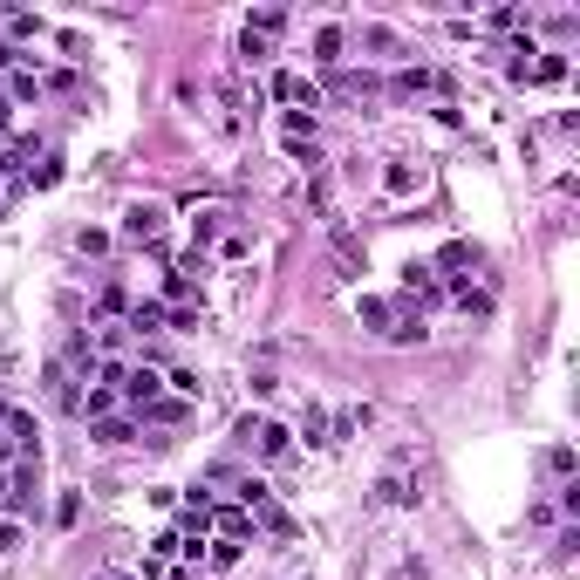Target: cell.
<instances>
[{
	"label": "cell",
	"mask_w": 580,
	"mask_h": 580,
	"mask_svg": "<svg viewBox=\"0 0 580 580\" xmlns=\"http://www.w3.org/2000/svg\"><path fill=\"white\" fill-rule=\"evenodd\" d=\"M239 444H246L253 458H267V464H287V458H294V430L273 424V417H246V424H239Z\"/></svg>",
	"instance_id": "1"
},
{
	"label": "cell",
	"mask_w": 580,
	"mask_h": 580,
	"mask_svg": "<svg viewBox=\"0 0 580 580\" xmlns=\"http://www.w3.org/2000/svg\"><path fill=\"white\" fill-rule=\"evenodd\" d=\"M164 226H171V212H164L157 198H137V205L123 212V239H130V246H157Z\"/></svg>",
	"instance_id": "2"
},
{
	"label": "cell",
	"mask_w": 580,
	"mask_h": 580,
	"mask_svg": "<svg viewBox=\"0 0 580 580\" xmlns=\"http://www.w3.org/2000/svg\"><path fill=\"white\" fill-rule=\"evenodd\" d=\"M116 396H123L130 410H151L157 396H164V376H157L151 362H130V369H123V383H116Z\"/></svg>",
	"instance_id": "3"
},
{
	"label": "cell",
	"mask_w": 580,
	"mask_h": 580,
	"mask_svg": "<svg viewBox=\"0 0 580 580\" xmlns=\"http://www.w3.org/2000/svg\"><path fill=\"white\" fill-rule=\"evenodd\" d=\"M226 232H232V212H226V205H205V212H192V239H198V253H205V246H219Z\"/></svg>",
	"instance_id": "4"
},
{
	"label": "cell",
	"mask_w": 580,
	"mask_h": 580,
	"mask_svg": "<svg viewBox=\"0 0 580 580\" xmlns=\"http://www.w3.org/2000/svg\"><path fill=\"white\" fill-rule=\"evenodd\" d=\"M246 533H253V512H246V505L212 512V540H239V546H246Z\"/></svg>",
	"instance_id": "5"
},
{
	"label": "cell",
	"mask_w": 580,
	"mask_h": 580,
	"mask_svg": "<svg viewBox=\"0 0 580 580\" xmlns=\"http://www.w3.org/2000/svg\"><path fill=\"white\" fill-rule=\"evenodd\" d=\"M355 321H362V328H376V335H389V321H396V308H389L383 294H362V301H355Z\"/></svg>",
	"instance_id": "6"
},
{
	"label": "cell",
	"mask_w": 580,
	"mask_h": 580,
	"mask_svg": "<svg viewBox=\"0 0 580 580\" xmlns=\"http://www.w3.org/2000/svg\"><path fill=\"white\" fill-rule=\"evenodd\" d=\"M123 328H130V335H157V328H164V301H137Z\"/></svg>",
	"instance_id": "7"
},
{
	"label": "cell",
	"mask_w": 580,
	"mask_h": 580,
	"mask_svg": "<svg viewBox=\"0 0 580 580\" xmlns=\"http://www.w3.org/2000/svg\"><path fill=\"white\" fill-rule=\"evenodd\" d=\"M396 89H403V96H437V89H444V76H437V69H403V76H396Z\"/></svg>",
	"instance_id": "8"
},
{
	"label": "cell",
	"mask_w": 580,
	"mask_h": 580,
	"mask_svg": "<svg viewBox=\"0 0 580 580\" xmlns=\"http://www.w3.org/2000/svg\"><path fill=\"white\" fill-rule=\"evenodd\" d=\"M89 437L96 444H130L137 437V417H103V424H89Z\"/></svg>",
	"instance_id": "9"
},
{
	"label": "cell",
	"mask_w": 580,
	"mask_h": 580,
	"mask_svg": "<svg viewBox=\"0 0 580 580\" xmlns=\"http://www.w3.org/2000/svg\"><path fill=\"white\" fill-rule=\"evenodd\" d=\"M273 96H280V103H308L314 110V82L308 76H273Z\"/></svg>",
	"instance_id": "10"
},
{
	"label": "cell",
	"mask_w": 580,
	"mask_h": 580,
	"mask_svg": "<svg viewBox=\"0 0 580 580\" xmlns=\"http://www.w3.org/2000/svg\"><path fill=\"white\" fill-rule=\"evenodd\" d=\"M239 553H246L239 540H205V560H212V574H226V567H239Z\"/></svg>",
	"instance_id": "11"
},
{
	"label": "cell",
	"mask_w": 580,
	"mask_h": 580,
	"mask_svg": "<svg viewBox=\"0 0 580 580\" xmlns=\"http://www.w3.org/2000/svg\"><path fill=\"white\" fill-rule=\"evenodd\" d=\"M137 417H151V424H185V396H157L151 410H137Z\"/></svg>",
	"instance_id": "12"
},
{
	"label": "cell",
	"mask_w": 580,
	"mask_h": 580,
	"mask_svg": "<svg viewBox=\"0 0 580 580\" xmlns=\"http://www.w3.org/2000/svg\"><path fill=\"white\" fill-rule=\"evenodd\" d=\"M314 62H342V28H314Z\"/></svg>",
	"instance_id": "13"
},
{
	"label": "cell",
	"mask_w": 580,
	"mask_h": 580,
	"mask_svg": "<svg viewBox=\"0 0 580 580\" xmlns=\"http://www.w3.org/2000/svg\"><path fill=\"white\" fill-rule=\"evenodd\" d=\"M280 28H287V14H280V7H260V14L246 21V35H267V41H280Z\"/></svg>",
	"instance_id": "14"
},
{
	"label": "cell",
	"mask_w": 580,
	"mask_h": 580,
	"mask_svg": "<svg viewBox=\"0 0 580 580\" xmlns=\"http://www.w3.org/2000/svg\"><path fill=\"white\" fill-rule=\"evenodd\" d=\"M403 287H410V294H437V267H417V260H410V267H403Z\"/></svg>",
	"instance_id": "15"
},
{
	"label": "cell",
	"mask_w": 580,
	"mask_h": 580,
	"mask_svg": "<svg viewBox=\"0 0 580 580\" xmlns=\"http://www.w3.org/2000/svg\"><path fill=\"white\" fill-rule=\"evenodd\" d=\"M41 96V76L35 69H14V89H7V103H35Z\"/></svg>",
	"instance_id": "16"
},
{
	"label": "cell",
	"mask_w": 580,
	"mask_h": 580,
	"mask_svg": "<svg viewBox=\"0 0 580 580\" xmlns=\"http://www.w3.org/2000/svg\"><path fill=\"white\" fill-rule=\"evenodd\" d=\"M567 76V55H546V62H526V82H560Z\"/></svg>",
	"instance_id": "17"
},
{
	"label": "cell",
	"mask_w": 580,
	"mask_h": 580,
	"mask_svg": "<svg viewBox=\"0 0 580 580\" xmlns=\"http://www.w3.org/2000/svg\"><path fill=\"white\" fill-rule=\"evenodd\" d=\"M383 185H389L396 198H410V192H417V171H410V164H389V171H383Z\"/></svg>",
	"instance_id": "18"
},
{
	"label": "cell",
	"mask_w": 580,
	"mask_h": 580,
	"mask_svg": "<svg viewBox=\"0 0 580 580\" xmlns=\"http://www.w3.org/2000/svg\"><path fill=\"white\" fill-rule=\"evenodd\" d=\"M0 28H7L14 41H35V35H41V14H7Z\"/></svg>",
	"instance_id": "19"
},
{
	"label": "cell",
	"mask_w": 580,
	"mask_h": 580,
	"mask_svg": "<svg viewBox=\"0 0 580 580\" xmlns=\"http://www.w3.org/2000/svg\"><path fill=\"white\" fill-rule=\"evenodd\" d=\"M389 342H424V321H417V314H396V321H389Z\"/></svg>",
	"instance_id": "20"
},
{
	"label": "cell",
	"mask_w": 580,
	"mask_h": 580,
	"mask_svg": "<svg viewBox=\"0 0 580 580\" xmlns=\"http://www.w3.org/2000/svg\"><path fill=\"white\" fill-rule=\"evenodd\" d=\"M546 471L567 485V478H574V451H567V444H553V451H546Z\"/></svg>",
	"instance_id": "21"
},
{
	"label": "cell",
	"mask_w": 580,
	"mask_h": 580,
	"mask_svg": "<svg viewBox=\"0 0 580 580\" xmlns=\"http://www.w3.org/2000/svg\"><path fill=\"white\" fill-rule=\"evenodd\" d=\"M471 260H478V253H471V246H464V239H451V246H444V253H437V267L451 273V267H471Z\"/></svg>",
	"instance_id": "22"
},
{
	"label": "cell",
	"mask_w": 580,
	"mask_h": 580,
	"mask_svg": "<svg viewBox=\"0 0 580 580\" xmlns=\"http://www.w3.org/2000/svg\"><path fill=\"white\" fill-rule=\"evenodd\" d=\"M301 137H314V110H287V144H301Z\"/></svg>",
	"instance_id": "23"
},
{
	"label": "cell",
	"mask_w": 580,
	"mask_h": 580,
	"mask_svg": "<svg viewBox=\"0 0 580 580\" xmlns=\"http://www.w3.org/2000/svg\"><path fill=\"white\" fill-rule=\"evenodd\" d=\"M219 253H226V260H246V253H253V239H246V232L232 226V232H226V239H219Z\"/></svg>",
	"instance_id": "24"
},
{
	"label": "cell",
	"mask_w": 580,
	"mask_h": 580,
	"mask_svg": "<svg viewBox=\"0 0 580 580\" xmlns=\"http://www.w3.org/2000/svg\"><path fill=\"white\" fill-rule=\"evenodd\" d=\"M239 55H246V62H267L273 41H267V35H239Z\"/></svg>",
	"instance_id": "25"
},
{
	"label": "cell",
	"mask_w": 580,
	"mask_h": 580,
	"mask_svg": "<svg viewBox=\"0 0 580 580\" xmlns=\"http://www.w3.org/2000/svg\"><path fill=\"white\" fill-rule=\"evenodd\" d=\"M301 437H308V444H328V417L308 410V417H301Z\"/></svg>",
	"instance_id": "26"
},
{
	"label": "cell",
	"mask_w": 580,
	"mask_h": 580,
	"mask_svg": "<svg viewBox=\"0 0 580 580\" xmlns=\"http://www.w3.org/2000/svg\"><path fill=\"white\" fill-rule=\"evenodd\" d=\"M14 546H21V519H0V560H14Z\"/></svg>",
	"instance_id": "27"
},
{
	"label": "cell",
	"mask_w": 580,
	"mask_h": 580,
	"mask_svg": "<svg viewBox=\"0 0 580 580\" xmlns=\"http://www.w3.org/2000/svg\"><path fill=\"white\" fill-rule=\"evenodd\" d=\"M362 41H369L376 55H396V35H389V28H369V35H362Z\"/></svg>",
	"instance_id": "28"
},
{
	"label": "cell",
	"mask_w": 580,
	"mask_h": 580,
	"mask_svg": "<svg viewBox=\"0 0 580 580\" xmlns=\"http://www.w3.org/2000/svg\"><path fill=\"white\" fill-rule=\"evenodd\" d=\"M0 130H14V103L7 96H0Z\"/></svg>",
	"instance_id": "29"
},
{
	"label": "cell",
	"mask_w": 580,
	"mask_h": 580,
	"mask_svg": "<svg viewBox=\"0 0 580 580\" xmlns=\"http://www.w3.org/2000/svg\"><path fill=\"white\" fill-rule=\"evenodd\" d=\"M0 69H14V41H0Z\"/></svg>",
	"instance_id": "30"
},
{
	"label": "cell",
	"mask_w": 580,
	"mask_h": 580,
	"mask_svg": "<svg viewBox=\"0 0 580 580\" xmlns=\"http://www.w3.org/2000/svg\"><path fill=\"white\" fill-rule=\"evenodd\" d=\"M7 458H14V437H0V464H7Z\"/></svg>",
	"instance_id": "31"
},
{
	"label": "cell",
	"mask_w": 580,
	"mask_h": 580,
	"mask_svg": "<svg viewBox=\"0 0 580 580\" xmlns=\"http://www.w3.org/2000/svg\"><path fill=\"white\" fill-rule=\"evenodd\" d=\"M103 580H137V574H103Z\"/></svg>",
	"instance_id": "32"
},
{
	"label": "cell",
	"mask_w": 580,
	"mask_h": 580,
	"mask_svg": "<svg viewBox=\"0 0 580 580\" xmlns=\"http://www.w3.org/2000/svg\"><path fill=\"white\" fill-rule=\"evenodd\" d=\"M0 499H7V471H0Z\"/></svg>",
	"instance_id": "33"
},
{
	"label": "cell",
	"mask_w": 580,
	"mask_h": 580,
	"mask_svg": "<svg viewBox=\"0 0 580 580\" xmlns=\"http://www.w3.org/2000/svg\"><path fill=\"white\" fill-rule=\"evenodd\" d=\"M0 198H7V192H0Z\"/></svg>",
	"instance_id": "34"
}]
</instances>
